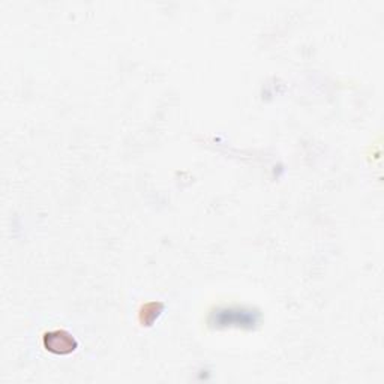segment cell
<instances>
[{
    "label": "cell",
    "instance_id": "obj_1",
    "mask_svg": "<svg viewBox=\"0 0 384 384\" xmlns=\"http://www.w3.org/2000/svg\"><path fill=\"white\" fill-rule=\"evenodd\" d=\"M215 326H248L251 327L257 323V317L251 311L242 309H220L213 314Z\"/></svg>",
    "mask_w": 384,
    "mask_h": 384
},
{
    "label": "cell",
    "instance_id": "obj_2",
    "mask_svg": "<svg viewBox=\"0 0 384 384\" xmlns=\"http://www.w3.org/2000/svg\"><path fill=\"white\" fill-rule=\"evenodd\" d=\"M44 344L47 350L57 353V355H66V353L74 351L77 347V342L72 339V336L62 330L47 334L44 338Z\"/></svg>",
    "mask_w": 384,
    "mask_h": 384
}]
</instances>
